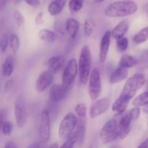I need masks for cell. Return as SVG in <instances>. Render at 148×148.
<instances>
[{
	"mask_svg": "<svg viewBox=\"0 0 148 148\" xmlns=\"http://www.w3.org/2000/svg\"><path fill=\"white\" fill-rule=\"evenodd\" d=\"M138 10V4L132 0H121L110 4L104 10L106 17L111 18L124 17L134 14Z\"/></svg>",
	"mask_w": 148,
	"mask_h": 148,
	"instance_id": "obj_1",
	"label": "cell"
},
{
	"mask_svg": "<svg viewBox=\"0 0 148 148\" xmlns=\"http://www.w3.org/2000/svg\"><path fill=\"white\" fill-rule=\"evenodd\" d=\"M145 81V76L143 74L137 73L133 75L126 81L119 97L130 102L144 86Z\"/></svg>",
	"mask_w": 148,
	"mask_h": 148,
	"instance_id": "obj_2",
	"label": "cell"
},
{
	"mask_svg": "<svg viewBox=\"0 0 148 148\" xmlns=\"http://www.w3.org/2000/svg\"><path fill=\"white\" fill-rule=\"evenodd\" d=\"M91 66L92 56L90 49L88 46H84L81 49L79 61L77 62L79 82L82 85H85L88 82L91 72Z\"/></svg>",
	"mask_w": 148,
	"mask_h": 148,
	"instance_id": "obj_3",
	"label": "cell"
},
{
	"mask_svg": "<svg viewBox=\"0 0 148 148\" xmlns=\"http://www.w3.org/2000/svg\"><path fill=\"white\" fill-rule=\"evenodd\" d=\"M100 140L103 144L114 143L119 139V128L117 119L116 117L108 120L99 132Z\"/></svg>",
	"mask_w": 148,
	"mask_h": 148,
	"instance_id": "obj_4",
	"label": "cell"
},
{
	"mask_svg": "<svg viewBox=\"0 0 148 148\" xmlns=\"http://www.w3.org/2000/svg\"><path fill=\"white\" fill-rule=\"evenodd\" d=\"M78 119L76 115L72 112H69L61 121L59 127V137L62 140H66L77 126Z\"/></svg>",
	"mask_w": 148,
	"mask_h": 148,
	"instance_id": "obj_5",
	"label": "cell"
},
{
	"mask_svg": "<svg viewBox=\"0 0 148 148\" xmlns=\"http://www.w3.org/2000/svg\"><path fill=\"white\" fill-rule=\"evenodd\" d=\"M78 73L77 62L76 59H71L68 62L64 69L63 75H62V85L66 90V91L69 90L73 85L75 79Z\"/></svg>",
	"mask_w": 148,
	"mask_h": 148,
	"instance_id": "obj_6",
	"label": "cell"
},
{
	"mask_svg": "<svg viewBox=\"0 0 148 148\" xmlns=\"http://www.w3.org/2000/svg\"><path fill=\"white\" fill-rule=\"evenodd\" d=\"M89 85H88V94L90 100L95 101L98 99L102 90L101 76L99 69L94 68L90 75Z\"/></svg>",
	"mask_w": 148,
	"mask_h": 148,
	"instance_id": "obj_7",
	"label": "cell"
},
{
	"mask_svg": "<svg viewBox=\"0 0 148 148\" xmlns=\"http://www.w3.org/2000/svg\"><path fill=\"white\" fill-rule=\"evenodd\" d=\"M38 135L40 143H47L51 137V122L49 112L47 109L42 111L40 117Z\"/></svg>",
	"mask_w": 148,
	"mask_h": 148,
	"instance_id": "obj_8",
	"label": "cell"
},
{
	"mask_svg": "<svg viewBox=\"0 0 148 148\" xmlns=\"http://www.w3.org/2000/svg\"><path fill=\"white\" fill-rule=\"evenodd\" d=\"M14 119L16 126L18 128H23L27 124V112L24 102L21 98H17L14 103Z\"/></svg>",
	"mask_w": 148,
	"mask_h": 148,
	"instance_id": "obj_9",
	"label": "cell"
},
{
	"mask_svg": "<svg viewBox=\"0 0 148 148\" xmlns=\"http://www.w3.org/2000/svg\"><path fill=\"white\" fill-rule=\"evenodd\" d=\"M110 104H111V100L107 97L94 101L90 108L89 113L90 118L95 119L103 115L104 113L108 111Z\"/></svg>",
	"mask_w": 148,
	"mask_h": 148,
	"instance_id": "obj_10",
	"label": "cell"
},
{
	"mask_svg": "<svg viewBox=\"0 0 148 148\" xmlns=\"http://www.w3.org/2000/svg\"><path fill=\"white\" fill-rule=\"evenodd\" d=\"M53 74L49 70L41 72L36 79V90L38 92H43L53 82Z\"/></svg>",
	"mask_w": 148,
	"mask_h": 148,
	"instance_id": "obj_11",
	"label": "cell"
},
{
	"mask_svg": "<svg viewBox=\"0 0 148 148\" xmlns=\"http://www.w3.org/2000/svg\"><path fill=\"white\" fill-rule=\"evenodd\" d=\"M132 119L130 116V112H127L126 114H122L119 119L117 120L119 128V139L125 138L131 130V124Z\"/></svg>",
	"mask_w": 148,
	"mask_h": 148,
	"instance_id": "obj_12",
	"label": "cell"
},
{
	"mask_svg": "<svg viewBox=\"0 0 148 148\" xmlns=\"http://www.w3.org/2000/svg\"><path fill=\"white\" fill-rule=\"evenodd\" d=\"M111 30H107L103 35L99 46V61L101 63H104L108 56L111 44Z\"/></svg>",
	"mask_w": 148,
	"mask_h": 148,
	"instance_id": "obj_13",
	"label": "cell"
},
{
	"mask_svg": "<svg viewBox=\"0 0 148 148\" xmlns=\"http://www.w3.org/2000/svg\"><path fill=\"white\" fill-rule=\"evenodd\" d=\"M49 70L53 74L59 73L66 66V59L63 56H53L48 60Z\"/></svg>",
	"mask_w": 148,
	"mask_h": 148,
	"instance_id": "obj_14",
	"label": "cell"
},
{
	"mask_svg": "<svg viewBox=\"0 0 148 148\" xmlns=\"http://www.w3.org/2000/svg\"><path fill=\"white\" fill-rule=\"evenodd\" d=\"M66 91L63 88L62 85L56 84V85H52L49 90V98L52 102L58 103L60 102L62 100L64 99L66 94Z\"/></svg>",
	"mask_w": 148,
	"mask_h": 148,
	"instance_id": "obj_15",
	"label": "cell"
},
{
	"mask_svg": "<svg viewBox=\"0 0 148 148\" xmlns=\"http://www.w3.org/2000/svg\"><path fill=\"white\" fill-rule=\"evenodd\" d=\"M130 27V23L128 20H124L120 21L111 31V37L116 39L124 37L126 33L128 32Z\"/></svg>",
	"mask_w": 148,
	"mask_h": 148,
	"instance_id": "obj_16",
	"label": "cell"
},
{
	"mask_svg": "<svg viewBox=\"0 0 148 148\" xmlns=\"http://www.w3.org/2000/svg\"><path fill=\"white\" fill-rule=\"evenodd\" d=\"M65 30L71 38H76L79 30V23L75 18H69L65 23Z\"/></svg>",
	"mask_w": 148,
	"mask_h": 148,
	"instance_id": "obj_17",
	"label": "cell"
},
{
	"mask_svg": "<svg viewBox=\"0 0 148 148\" xmlns=\"http://www.w3.org/2000/svg\"><path fill=\"white\" fill-rule=\"evenodd\" d=\"M128 69L118 67L111 73L109 79L110 83L114 85L122 82L123 80L127 79L128 77Z\"/></svg>",
	"mask_w": 148,
	"mask_h": 148,
	"instance_id": "obj_18",
	"label": "cell"
},
{
	"mask_svg": "<svg viewBox=\"0 0 148 148\" xmlns=\"http://www.w3.org/2000/svg\"><path fill=\"white\" fill-rule=\"evenodd\" d=\"M140 63V60L134 56L129 54L123 55L120 59L118 64V67L124 68V69H130L134 67Z\"/></svg>",
	"mask_w": 148,
	"mask_h": 148,
	"instance_id": "obj_19",
	"label": "cell"
},
{
	"mask_svg": "<svg viewBox=\"0 0 148 148\" xmlns=\"http://www.w3.org/2000/svg\"><path fill=\"white\" fill-rule=\"evenodd\" d=\"M66 0H53L48 6V12L51 16H57L66 5Z\"/></svg>",
	"mask_w": 148,
	"mask_h": 148,
	"instance_id": "obj_20",
	"label": "cell"
},
{
	"mask_svg": "<svg viewBox=\"0 0 148 148\" xmlns=\"http://www.w3.org/2000/svg\"><path fill=\"white\" fill-rule=\"evenodd\" d=\"M14 67V61L12 56H8L6 58L4 62H3L2 66H1V72L4 77H10L13 73Z\"/></svg>",
	"mask_w": 148,
	"mask_h": 148,
	"instance_id": "obj_21",
	"label": "cell"
},
{
	"mask_svg": "<svg viewBox=\"0 0 148 148\" xmlns=\"http://www.w3.org/2000/svg\"><path fill=\"white\" fill-rule=\"evenodd\" d=\"M129 101H126L124 98L119 97L115 102L112 105V111L116 114V115H121L124 114L126 108H127L129 104Z\"/></svg>",
	"mask_w": 148,
	"mask_h": 148,
	"instance_id": "obj_22",
	"label": "cell"
},
{
	"mask_svg": "<svg viewBox=\"0 0 148 148\" xmlns=\"http://www.w3.org/2000/svg\"><path fill=\"white\" fill-rule=\"evenodd\" d=\"M38 37L45 43H53L56 39V34L49 29H42L38 32Z\"/></svg>",
	"mask_w": 148,
	"mask_h": 148,
	"instance_id": "obj_23",
	"label": "cell"
},
{
	"mask_svg": "<svg viewBox=\"0 0 148 148\" xmlns=\"http://www.w3.org/2000/svg\"><path fill=\"white\" fill-rule=\"evenodd\" d=\"M133 41L136 44H141L148 40V26L143 27L138 33H136L132 38Z\"/></svg>",
	"mask_w": 148,
	"mask_h": 148,
	"instance_id": "obj_24",
	"label": "cell"
},
{
	"mask_svg": "<svg viewBox=\"0 0 148 148\" xmlns=\"http://www.w3.org/2000/svg\"><path fill=\"white\" fill-rule=\"evenodd\" d=\"M132 103L134 107H139V108L148 106V91L137 95L136 98L133 99Z\"/></svg>",
	"mask_w": 148,
	"mask_h": 148,
	"instance_id": "obj_25",
	"label": "cell"
},
{
	"mask_svg": "<svg viewBox=\"0 0 148 148\" xmlns=\"http://www.w3.org/2000/svg\"><path fill=\"white\" fill-rule=\"evenodd\" d=\"M79 136H78L77 132L74 131L66 139V141L64 142L63 145L59 148H74V146L78 142Z\"/></svg>",
	"mask_w": 148,
	"mask_h": 148,
	"instance_id": "obj_26",
	"label": "cell"
},
{
	"mask_svg": "<svg viewBox=\"0 0 148 148\" xmlns=\"http://www.w3.org/2000/svg\"><path fill=\"white\" fill-rule=\"evenodd\" d=\"M95 21L91 18H88L84 22L83 32L84 36L87 38L90 37L95 28Z\"/></svg>",
	"mask_w": 148,
	"mask_h": 148,
	"instance_id": "obj_27",
	"label": "cell"
},
{
	"mask_svg": "<svg viewBox=\"0 0 148 148\" xmlns=\"http://www.w3.org/2000/svg\"><path fill=\"white\" fill-rule=\"evenodd\" d=\"M9 44L14 53H17L20 49V39L15 33H12L9 36Z\"/></svg>",
	"mask_w": 148,
	"mask_h": 148,
	"instance_id": "obj_28",
	"label": "cell"
},
{
	"mask_svg": "<svg viewBox=\"0 0 148 148\" xmlns=\"http://www.w3.org/2000/svg\"><path fill=\"white\" fill-rule=\"evenodd\" d=\"M77 132L78 133V136H79V139L78 141L80 143H83L84 138H85V124L84 121L83 119L79 118V120H78L77 122Z\"/></svg>",
	"mask_w": 148,
	"mask_h": 148,
	"instance_id": "obj_29",
	"label": "cell"
},
{
	"mask_svg": "<svg viewBox=\"0 0 148 148\" xmlns=\"http://www.w3.org/2000/svg\"><path fill=\"white\" fill-rule=\"evenodd\" d=\"M116 45L117 50L119 52L126 51L127 50V49H128L129 46L128 38L126 37H122L119 39H116Z\"/></svg>",
	"mask_w": 148,
	"mask_h": 148,
	"instance_id": "obj_30",
	"label": "cell"
},
{
	"mask_svg": "<svg viewBox=\"0 0 148 148\" xmlns=\"http://www.w3.org/2000/svg\"><path fill=\"white\" fill-rule=\"evenodd\" d=\"M83 7V0H70L69 2V8L73 12H77L82 10Z\"/></svg>",
	"mask_w": 148,
	"mask_h": 148,
	"instance_id": "obj_31",
	"label": "cell"
},
{
	"mask_svg": "<svg viewBox=\"0 0 148 148\" xmlns=\"http://www.w3.org/2000/svg\"><path fill=\"white\" fill-rule=\"evenodd\" d=\"M9 46V37L5 33H0V51L4 53Z\"/></svg>",
	"mask_w": 148,
	"mask_h": 148,
	"instance_id": "obj_32",
	"label": "cell"
},
{
	"mask_svg": "<svg viewBox=\"0 0 148 148\" xmlns=\"http://www.w3.org/2000/svg\"><path fill=\"white\" fill-rule=\"evenodd\" d=\"M12 17L14 23H15V24L17 25L19 27H21L22 26L24 25V17H23V15L21 14V12H20L19 10H14V11L13 12Z\"/></svg>",
	"mask_w": 148,
	"mask_h": 148,
	"instance_id": "obj_33",
	"label": "cell"
},
{
	"mask_svg": "<svg viewBox=\"0 0 148 148\" xmlns=\"http://www.w3.org/2000/svg\"><path fill=\"white\" fill-rule=\"evenodd\" d=\"M75 111L77 115L81 119H84L86 116L87 107L85 103H78L75 106Z\"/></svg>",
	"mask_w": 148,
	"mask_h": 148,
	"instance_id": "obj_34",
	"label": "cell"
},
{
	"mask_svg": "<svg viewBox=\"0 0 148 148\" xmlns=\"http://www.w3.org/2000/svg\"><path fill=\"white\" fill-rule=\"evenodd\" d=\"M13 124L12 123L9 121H4L1 127V132L3 134L6 136H10L13 131Z\"/></svg>",
	"mask_w": 148,
	"mask_h": 148,
	"instance_id": "obj_35",
	"label": "cell"
},
{
	"mask_svg": "<svg viewBox=\"0 0 148 148\" xmlns=\"http://www.w3.org/2000/svg\"><path fill=\"white\" fill-rule=\"evenodd\" d=\"M140 113H141V110L139 107H134L133 108H132L131 111H130V114L132 121H135L138 119L140 116Z\"/></svg>",
	"mask_w": 148,
	"mask_h": 148,
	"instance_id": "obj_36",
	"label": "cell"
},
{
	"mask_svg": "<svg viewBox=\"0 0 148 148\" xmlns=\"http://www.w3.org/2000/svg\"><path fill=\"white\" fill-rule=\"evenodd\" d=\"M14 80L13 79H10L6 81L5 84H4V91L6 92H11L12 90L13 87H14Z\"/></svg>",
	"mask_w": 148,
	"mask_h": 148,
	"instance_id": "obj_37",
	"label": "cell"
},
{
	"mask_svg": "<svg viewBox=\"0 0 148 148\" xmlns=\"http://www.w3.org/2000/svg\"><path fill=\"white\" fill-rule=\"evenodd\" d=\"M43 22H44V16H43V12H40L37 14L36 18H35V23L38 25H40L43 24Z\"/></svg>",
	"mask_w": 148,
	"mask_h": 148,
	"instance_id": "obj_38",
	"label": "cell"
},
{
	"mask_svg": "<svg viewBox=\"0 0 148 148\" xmlns=\"http://www.w3.org/2000/svg\"><path fill=\"white\" fill-rule=\"evenodd\" d=\"M54 27H55V30H56L58 33H60L61 34L64 35V29H63V25H62V22L60 21L55 22Z\"/></svg>",
	"mask_w": 148,
	"mask_h": 148,
	"instance_id": "obj_39",
	"label": "cell"
},
{
	"mask_svg": "<svg viewBox=\"0 0 148 148\" xmlns=\"http://www.w3.org/2000/svg\"><path fill=\"white\" fill-rule=\"evenodd\" d=\"M24 1L30 7H37L40 5V0H24Z\"/></svg>",
	"mask_w": 148,
	"mask_h": 148,
	"instance_id": "obj_40",
	"label": "cell"
},
{
	"mask_svg": "<svg viewBox=\"0 0 148 148\" xmlns=\"http://www.w3.org/2000/svg\"><path fill=\"white\" fill-rule=\"evenodd\" d=\"M4 148H17L15 143L13 141H9L4 145Z\"/></svg>",
	"mask_w": 148,
	"mask_h": 148,
	"instance_id": "obj_41",
	"label": "cell"
},
{
	"mask_svg": "<svg viewBox=\"0 0 148 148\" xmlns=\"http://www.w3.org/2000/svg\"><path fill=\"white\" fill-rule=\"evenodd\" d=\"M4 111L3 110H0V132H1V127L4 123Z\"/></svg>",
	"mask_w": 148,
	"mask_h": 148,
	"instance_id": "obj_42",
	"label": "cell"
},
{
	"mask_svg": "<svg viewBox=\"0 0 148 148\" xmlns=\"http://www.w3.org/2000/svg\"><path fill=\"white\" fill-rule=\"evenodd\" d=\"M142 59L144 62L148 63V50L144 51L143 53H142Z\"/></svg>",
	"mask_w": 148,
	"mask_h": 148,
	"instance_id": "obj_43",
	"label": "cell"
},
{
	"mask_svg": "<svg viewBox=\"0 0 148 148\" xmlns=\"http://www.w3.org/2000/svg\"><path fill=\"white\" fill-rule=\"evenodd\" d=\"M137 148H148V138L146 139L145 141H143Z\"/></svg>",
	"mask_w": 148,
	"mask_h": 148,
	"instance_id": "obj_44",
	"label": "cell"
},
{
	"mask_svg": "<svg viewBox=\"0 0 148 148\" xmlns=\"http://www.w3.org/2000/svg\"><path fill=\"white\" fill-rule=\"evenodd\" d=\"M10 0H0V10H3L4 8L7 3L9 2Z\"/></svg>",
	"mask_w": 148,
	"mask_h": 148,
	"instance_id": "obj_45",
	"label": "cell"
},
{
	"mask_svg": "<svg viewBox=\"0 0 148 148\" xmlns=\"http://www.w3.org/2000/svg\"><path fill=\"white\" fill-rule=\"evenodd\" d=\"M40 147V144L38 142H34L33 143L30 144L27 148H39Z\"/></svg>",
	"mask_w": 148,
	"mask_h": 148,
	"instance_id": "obj_46",
	"label": "cell"
},
{
	"mask_svg": "<svg viewBox=\"0 0 148 148\" xmlns=\"http://www.w3.org/2000/svg\"><path fill=\"white\" fill-rule=\"evenodd\" d=\"M49 148H59V145L57 143H53L49 146Z\"/></svg>",
	"mask_w": 148,
	"mask_h": 148,
	"instance_id": "obj_47",
	"label": "cell"
},
{
	"mask_svg": "<svg viewBox=\"0 0 148 148\" xmlns=\"http://www.w3.org/2000/svg\"><path fill=\"white\" fill-rule=\"evenodd\" d=\"M143 111H144V112L146 113V114H148V106H146L145 107Z\"/></svg>",
	"mask_w": 148,
	"mask_h": 148,
	"instance_id": "obj_48",
	"label": "cell"
},
{
	"mask_svg": "<svg viewBox=\"0 0 148 148\" xmlns=\"http://www.w3.org/2000/svg\"><path fill=\"white\" fill-rule=\"evenodd\" d=\"M145 85L146 90H147V91H148V80L145 81Z\"/></svg>",
	"mask_w": 148,
	"mask_h": 148,
	"instance_id": "obj_49",
	"label": "cell"
},
{
	"mask_svg": "<svg viewBox=\"0 0 148 148\" xmlns=\"http://www.w3.org/2000/svg\"><path fill=\"white\" fill-rule=\"evenodd\" d=\"M106 1V0H95V2L98 3V4H99V3L103 2V1Z\"/></svg>",
	"mask_w": 148,
	"mask_h": 148,
	"instance_id": "obj_50",
	"label": "cell"
},
{
	"mask_svg": "<svg viewBox=\"0 0 148 148\" xmlns=\"http://www.w3.org/2000/svg\"><path fill=\"white\" fill-rule=\"evenodd\" d=\"M113 148H118V147H113Z\"/></svg>",
	"mask_w": 148,
	"mask_h": 148,
	"instance_id": "obj_51",
	"label": "cell"
},
{
	"mask_svg": "<svg viewBox=\"0 0 148 148\" xmlns=\"http://www.w3.org/2000/svg\"><path fill=\"white\" fill-rule=\"evenodd\" d=\"M147 69H148V65H147Z\"/></svg>",
	"mask_w": 148,
	"mask_h": 148,
	"instance_id": "obj_52",
	"label": "cell"
}]
</instances>
